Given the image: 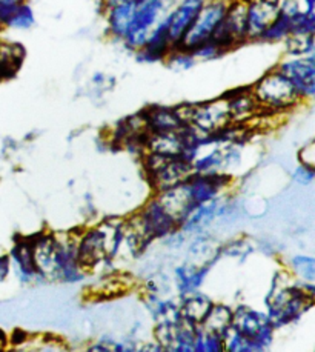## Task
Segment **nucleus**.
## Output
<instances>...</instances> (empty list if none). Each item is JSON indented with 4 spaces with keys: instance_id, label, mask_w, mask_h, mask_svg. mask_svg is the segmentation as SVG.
Segmentation results:
<instances>
[{
    "instance_id": "1",
    "label": "nucleus",
    "mask_w": 315,
    "mask_h": 352,
    "mask_svg": "<svg viewBox=\"0 0 315 352\" xmlns=\"http://www.w3.org/2000/svg\"><path fill=\"white\" fill-rule=\"evenodd\" d=\"M228 0H208L203 2L199 14L195 16L194 22L186 34L183 36L182 42L175 50H183L191 53L193 50L200 47L202 43L211 41L214 32L221 25L226 16Z\"/></svg>"
},
{
    "instance_id": "2",
    "label": "nucleus",
    "mask_w": 315,
    "mask_h": 352,
    "mask_svg": "<svg viewBox=\"0 0 315 352\" xmlns=\"http://www.w3.org/2000/svg\"><path fill=\"white\" fill-rule=\"evenodd\" d=\"M252 96L259 108L268 111H281L291 108L300 96L294 83L280 71H271L252 88Z\"/></svg>"
},
{
    "instance_id": "3",
    "label": "nucleus",
    "mask_w": 315,
    "mask_h": 352,
    "mask_svg": "<svg viewBox=\"0 0 315 352\" xmlns=\"http://www.w3.org/2000/svg\"><path fill=\"white\" fill-rule=\"evenodd\" d=\"M279 71L294 83L300 99L314 94L315 65L312 56H298L285 60L279 67Z\"/></svg>"
},
{
    "instance_id": "4",
    "label": "nucleus",
    "mask_w": 315,
    "mask_h": 352,
    "mask_svg": "<svg viewBox=\"0 0 315 352\" xmlns=\"http://www.w3.org/2000/svg\"><path fill=\"white\" fill-rule=\"evenodd\" d=\"M280 0H248V38H261L279 17Z\"/></svg>"
},
{
    "instance_id": "5",
    "label": "nucleus",
    "mask_w": 315,
    "mask_h": 352,
    "mask_svg": "<svg viewBox=\"0 0 315 352\" xmlns=\"http://www.w3.org/2000/svg\"><path fill=\"white\" fill-rule=\"evenodd\" d=\"M205 0H182L179 6L166 17L168 21V37L173 45V50L179 47L183 36L191 27L195 16L199 14Z\"/></svg>"
},
{
    "instance_id": "6",
    "label": "nucleus",
    "mask_w": 315,
    "mask_h": 352,
    "mask_svg": "<svg viewBox=\"0 0 315 352\" xmlns=\"http://www.w3.org/2000/svg\"><path fill=\"white\" fill-rule=\"evenodd\" d=\"M223 25L234 41V45L246 41L248 0H228V10Z\"/></svg>"
},
{
    "instance_id": "7",
    "label": "nucleus",
    "mask_w": 315,
    "mask_h": 352,
    "mask_svg": "<svg viewBox=\"0 0 315 352\" xmlns=\"http://www.w3.org/2000/svg\"><path fill=\"white\" fill-rule=\"evenodd\" d=\"M8 274V258L5 256H0V280H3Z\"/></svg>"
}]
</instances>
